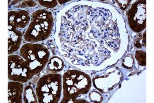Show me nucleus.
Here are the masks:
<instances>
[{
    "label": "nucleus",
    "mask_w": 154,
    "mask_h": 103,
    "mask_svg": "<svg viewBox=\"0 0 154 103\" xmlns=\"http://www.w3.org/2000/svg\"><path fill=\"white\" fill-rule=\"evenodd\" d=\"M36 93L40 103H57L61 92V77L59 74H49L38 81Z\"/></svg>",
    "instance_id": "nucleus-2"
},
{
    "label": "nucleus",
    "mask_w": 154,
    "mask_h": 103,
    "mask_svg": "<svg viewBox=\"0 0 154 103\" xmlns=\"http://www.w3.org/2000/svg\"><path fill=\"white\" fill-rule=\"evenodd\" d=\"M23 4L24 5L26 6H28L32 7V6H34L36 4L33 1H26V2H25L24 4Z\"/></svg>",
    "instance_id": "nucleus-14"
},
{
    "label": "nucleus",
    "mask_w": 154,
    "mask_h": 103,
    "mask_svg": "<svg viewBox=\"0 0 154 103\" xmlns=\"http://www.w3.org/2000/svg\"><path fill=\"white\" fill-rule=\"evenodd\" d=\"M39 2L42 5L49 8L54 7L57 4L56 1H39Z\"/></svg>",
    "instance_id": "nucleus-13"
},
{
    "label": "nucleus",
    "mask_w": 154,
    "mask_h": 103,
    "mask_svg": "<svg viewBox=\"0 0 154 103\" xmlns=\"http://www.w3.org/2000/svg\"><path fill=\"white\" fill-rule=\"evenodd\" d=\"M136 58L139 65L141 66L146 65V53L142 51H137Z\"/></svg>",
    "instance_id": "nucleus-12"
},
{
    "label": "nucleus",
    "mask_w": 154,
    "mask_h": 103,
    "mask_svg": "<svg viewBox=\"0 0 154 103\" xmlns=\"http://www.w3.org/2000/svg\"><path fill=\"white\" fill-rule=\"evenodd\" d=\"M63 84L64 101L68 102L75 100L79 95L88 92L91 86V80L88 75L74 70L64 75Z\"/></svg>",
    "instance_id": "nucleus-1"
},
{
    "label": "nucleus",
    "mask_w": 154,
    "mask_h": 103,
    "mask_svg": "<svg viewBox=\"0 0 154 103\" xmlns=\"http://www.w3.org/2000/svg\"><path fill=\"white\" fill-rule=\"evenodd\" d=\"M128 19L130 26L135 32L143 30L146 26V3L134 4L128 13Z\"/></svg>",
    "instance_id": "nucleus-6"
},
{
    "label": "nucleus",
    "mask_w": 154,
    "mask_h": 103,
    "mask_svg": "<svg viewBox=\"0 0 154 103\" xmlns=\"http://www.w3.org/2000/svg\"><path fill=\"white\" fill-rule=\"evenodd\" d=\"M33 75L24 61L19 56L13 55L8 57V77L11 80L26 82Z\"/></svg>",
    "instance_id": "nucleus-5"
},
{
    "label": "nucleus",
    "mask_w": 154,
    "mask_h": 103,
    "mask_svg": "<svg viewBox=\"0 0 154 103\" xmlns=\"http://www.w3.org/2000/svg\"><path fill=\"white\" fill-rule=\"evenodd\" d=\"M29 21V14L25 11L9 12V25L14 28L24 27Z\"/></svg>",
    "instance_id": "nucleus-7"
},
{
    "label": "nucleus",
    "mask_w": 154,
    "mask_h": 103,
    "mask_svg": "<svg viewBox=\"0 0 154 103\" xmlns=\"http://www.w3.org/2000/svg\"><path fill=\"white\" fill-rule=\"evenodd\" d=\"M8 31V51H17L21 44L22 35L20 32H18L16 28L9 25Z\"/></svg>",
    "instance_id": "nucleus-8"
},
{
    "label": "nucleus",
    "mask_w": 154,
    "mask_h": 103,
    "mask_svg": "<svg viewBox=\"0 0 154 103\" xmlns=\"http://www.w3.org/2000/svg\"><path fill=\"white\" fill-rule=\"evenodd\" d=\"M63 67V61L58 57L51 58L48 65V68L54 72L60 71Z\"/></svg>",
    "instance_id": "nucleus-10"
},
{
    "label": "nucleus",
    "mask_w": 154,
    "mask_h": 103,
    "mask_svg": "<svg viewBox=\"0 0 154 103\" xmlns=\"http://www.w3.org/2000/svg\"><path fill=\"white\" fill-rule=\"evenodd\" d=\"M24 101L27 103L37 102L35 96L32 88L27 87L25 90Z\"/></svg>",
    "instance_id": "nucleus-11"
},
{
    "label": "nucleus",
    "mask_w": 154,
    "mask_h": 103,
    "mask_svg": "<svg viewBox=\"0 0 154 103\" xmlns=\"http://www.w3.org/2000/svg\"><path fill=\"white\" fill-rule=\"evenodd\" d=\"M21 53L26 60L27 66L33 75L41 71L49 58L48 50L38 44L25 45L21 49Z\"/></svg>",
    "instance_id": "nucleus-4"
},
{
    "label": "nucleus",
    "mask_w": 154,
    "mask_h": 103,
    "mask_svg": "<svg viewBox=\"0 0 154 103\" xmlns=\"http://www.w3.org/2000/svg\"><path fill=\"white\" fill-rule=\"evenodd\" d=\"M53 26L51 12L44 10L34 13L33 20L27 31L25 38L30 41H38L47 38Z\"/></svg>",
    "instance_id": "nucleus-3"
},
{
    "label": "nucleus",
    "mask_w": 154,
    "mask_h": 103,
    "mask_svg": "<svg viewBox=\"0 0 154 103\" xmlns=\"http://www.w3.org/2000/svg\"><path fill=\"white\" fill-rule=\"evenodd\" d=\"M8 100L11 98V102H21V94L23 91V85L18 82H9Z\"/></svg>",
    "instance_id": "nucleus-9"
}]
</instances>
